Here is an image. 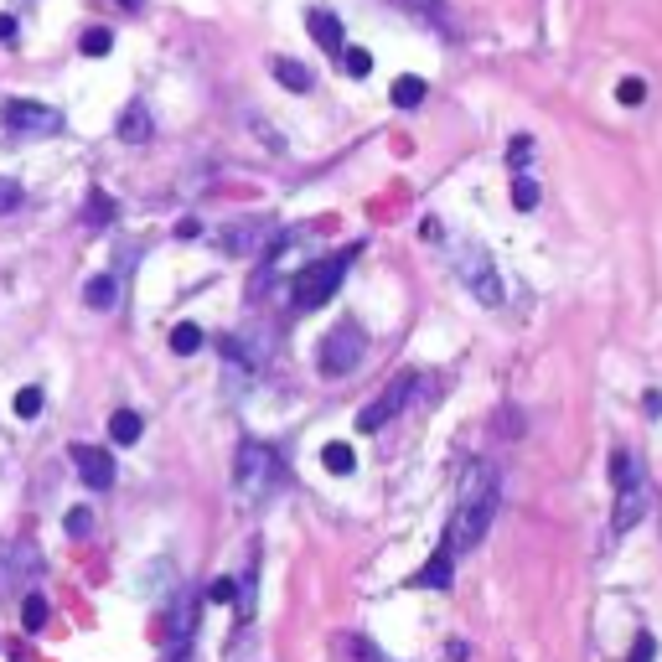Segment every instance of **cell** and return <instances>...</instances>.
<instances>
[{
    "label": "cell",
    "instance_id": "6da1fadb",
    "mask_svg": "<svg viewBox=\"0 0 662 662\" xmlns=\"http://www.w3.org/2000/svg\"><path fill=\"white\" fill-rule=\"evenodd\" d=\"M492 518H497V476H492L487 466H476V471L466 476V497H461V507H456V518H450V528H445V549H450V554L476 549L481 538H487Z\"/></svg>",
    "mask_w": 662,
    "mask_h": 662
},
{
    "label": "cell",
    "instance_id": "7a4b0ae2",
    "mask_svg": "<svg viewBox=\"0 0 662 662\" xmlns=\"http://www.w3.org/2000/svg\"><path fill=\"white\" fill-rule=\"evenodd\" d=\"M233 487L244 492L249 502L275 497V492L285 487V466H280V456H275L269 445H259V440H244V445H238V461H233Z\"/></svg>",
    "mask_w": 662,
    "mask_h": 662
},
{
    "label": "cell",
    "instance_id": "3957f363",
    "mask_svg": "<svg viewBox=\"0 0 662 662\" xmlns=\"http://www.w3.org/2000/svg\"><path fill=\"white\" fill-rule=\"evenodd\" d=\"M347 259L352 254H331V259H311L300 275L290 280V306L295 311H316V306H326L331 295H337V285H342V275H347Z\"/></svg>",
    "mask_w": 662,
    "mask_h": 662
},
{
    "label": "cell",
    "instance_id": "277c9868",
    "mask_svg": "<svg viewBox=\"0 0 662 662\" xmlns=\"http://www.w3.org/2000/svg\"><path fill=\"white\" fill-rule=\"evenodd\" d=\"M456 280L481 300V306H502V275H497V259L481 249V244H461V249H456Z\"/></svg>",
    "mask_w": 662,
    "mask_h": 662
},
{
    "label": "cell",
    "instance_id": "5b68a950",
    "mask_svg": "<svg viewBox=\"0 0 662 662\" xmlns=\"http://www.w3.org/2000/svg\"><path fill=\"white\" fill-rule=\"evenodd\" d=\"M363 347H368V342H363V326H357V321H342V326L321 342V357H316V363H321L326 378H342V373H352L357 363H363Z\"/></svg>",
    "mask_w": 662,
    "mask_h": 662
},
{
    "label": "cell",
    "instance_id": "8992f818",
    "mask_svg": "<svg viewBox=\"0 0 662 662\" xmlns=\"http://www.w3.org/2000/svg\"><path fill=\"white\" fill-rule=\"evenodd\" d=\"M414 399V373H399V378H388V388L373 399V404H363V414H357V435H378L388 419H394L404 404Z\"/></svg>",
    "mask_w": 662,
    "mask_h": 662
},
{
    "label": "cell",
    "instance_id": "52a82bcc",
    "mask_svg": "<svg viewBox=\"0 0 662 662\" xmlns=\"http://www.w3.org/2000/svg\"><path fill=\"white\" fill-rule=\"evenodd\" d=\"M0 119H6V130H16V135H57L63 130V114L52 104H37V99H6Z\"/></svg>",
    "mask_w": 662,
    "mask_h": 662
},
{
    "label": "cell",
    "instance_id": "ba28073f",
    "mask_svg": "<svg viewBox=\"0 0 662 662\" xmlns=\"http://www.w3.org/2000/svg\"><path fill=\"white\" fill-rule=\"evenodd\" d=\"M652 507V487L647 481H631V487H616V513H611V533H631Z\"/></svg>",
    "mask_w": 662,
    "mask_h": 662
},
{
    "label": "cell",
    "instance_id": "9c48e42d",
    "mask_svg": "<svg viewBox=\"0 0 662 662\" xmlns=\"http://www.w3.org/2000/svg\"><path fill=\"white\" fill-rule=\"evenodd\" d=\"M73 466L83 476V487H94V492H109L114 487V456L99 445H73Z\"/></svg>",
    "mask_w": 662,
    "mask_h": 662
},
{
    "label": "cell",
    "instance_id": "30bf717a",
    "mask_svg": "<svg viewBox=\"0 0 662 662\" xmlns=\"http://www.w3.org/2000/svg\"><path fill=\"white\" fill-rule=\"evenodd\" d=\"M114 135L125 140V145H145L150 135H156V119H150V109H145V99H130L125 104V114H119V125H114Z\"/></svg>",
    "mask_w": 662,
    "mask_h": 662
},
{
    "label": "cell",
    "instance_id": "8fae6325",
    "mask_svg": "<svg viewBox=\"0 0 662 662\" xmlns=\"http://www.w3.org/2000/svg\"><path fill=\"white\" fill-rule=\"evenodd\" d=\"M306 32H311L316 47H326V52H342V47H347V42H342V16L326 11V6L306 11Z\"/></svg>",
    "mask_w": 662,
    "mask_h": 662
},
{
    "label": "cell",
    "instance_id": "7c38bea8",
    "mask_svg": "<svg viewBox=\"0 0 662 662\" xmlns=\"http://www.w3.org/2000/svg\"><path fill=\"white\" fill-rule=\"evenodd\" d=\"M450 575H456V554H450L445 544L430 554V564L425 569H414V585H425V590H445L450 585Z\"/></svg>",
    "mask_w": 662,
    "mask_h": 662
},
{
    "label": "cell",
    "instance_id": "4fadbf2b",
    "mask_svg": "<svg viewBox=\"0 0 662 662\" xmlns=\"http://www.w3.org/2000/svg\"><path fill=\"white\" fill-rule=\"evenodd\" d=\"M264 244V223H238V228H223L218 233V249L223 254H259Z\"/></svg>",
    "mask_w": 662,
    "mask_h": 662
},
{
    "label": "cell",
    "instance_id": "5bb4252c",
    "mask_svg": "<svg viewBox=\"0 0 662 662\" xmlns=\"http://www.w3.org/2000/svg\"><path fill=\"white\" fill-rule=\"evenodd\" d=\"M269 73H275L285 88H290V94H311V68L306 63H295V57H275V63H269Z\"/></svg>",
    "mask_w": 662,
    "mask_h": 662
},
{
    "label": "cell",
    "instance_id": "9a60e30c",
    "mask_svg": "<svg viewBox=\"0 0 662 662\" xmlns=\"http://www.w3.org/2000/svg\"><path fill=\"white\" fill-rule=\"evenodd\" d=\"M331 647H337L347 662H394V657H383V652H378L368 637H357V631H342V637L331 642Z\"/></svg>",
    "mask_w": 662,
    "mask_h": 662
},
{
    "label": "cell",
    "instance_id": "2e32d148",
    "mask_svg": "<svg viewBox=\"0 0 662 662\" xmlns=\"http://www.w3.org/2000/svg\"><path fill=\"white\" fill-rule=\"evenodd\" d=\"M83 300H88V311H114V300H119L114 275H94V280L83 285Z\"/></svg>",
    "mask_w": 662,
    "mask_h": 662
},
{
    "label": "cell",
    "instance_id": "e0dca14e",
    "mask_svg": "<svg viewBox=\"0 0 662 662\" xmlns=\"http://www.w3.org/2000/svg\"><path fill=\"white\" fill-rule=\"evenodd\" d=\"M425 78H414V73H404V78H394V88H388V99H394V109H414V104H425Z\"/></svg>",
    "mask_w": 662,
    "mask_h": 662
},
{
    "label": "cell",
    "instance_id": "ac0fdd59",
    "mask_svg": "<svg viewBox=\"0 0 662 662\" xmlns=\"http://www.w3.org/2000/svg\"><path fill=\"white\" fill-rule=\"evenodd\" d=\"M140 430H145V419H140L135 409H114V419H109L114 445H135V440H140Z\"/></svg>",
    "mask_w": 662,
    "mask_h": 662
},
{
    "label": "cell",
    "instance_id": "d6986e66",
    "mask_svg": "<svg viewBox=\"0 0 662 662\" xmlns=\"http://www.w3.org/2000/svg\"><path fill=\"white\" fill-rule=\"evenodd\" d=\"M321 466H326L331 476H352V466H357V456H352V445H342V440H331V445L321 450Z\"/></svg>",
    "mask_w": 662,
    "mask_h": 662
},
{
    "label": "cell",
    "instance_id": "ffe728a7",
    "mask_svg": "<svg viewBox=\"0 0 662 662\" xmlns=\"http://www.w3.org/2000/svg\"><path fill=\"white\" fill-rule=\"evenodd\" d=\"M202 326H192V321H182V326H171V352L176 357H192V352H202Z\"/></svg>",
    "mask_w": 662,
    "mask_h": 662
},
{
    "label": "cell",
    "instance_id": "44dd1931",
    "mask_svg": "<svg viewBox=\"0 0 662 662\" xmlns=\"http://www.w3.org/2000/svg\"><path fill=\"white\" fill-rule=\"evenodd\" d=\"M399 11H409V16H419V21H430V26H445V0H394Z\"/></svg>",
    "mask_w": 662,
    "mask_h": 662
},
{
    "label": "cell",
    "instance_id": "7402d4cb",
    "mask_svg": "<svg viewBox=\"0 0 662 662\" xmlns=\"http://www.w3.org/2000/svg\"><path fill=\"white\" fill-rule=\"evenodd\" d=\"M611 481H616V487L642 481V466H637V456H631V450H616V456H611Z\"/></svg>",
    "mask_w": 662,
    "mask_h": 662
},
{
    "label": "cell",
    "instance_id": "603a6c76",
    "mask_svg": "<svg viewBox=\"0 0 662 662\" xmlns=\"http://www.w3.org/2000/svg\"><path fill=\"white\" fill-rule=\"evenodd\" d=\"M342 73L347 78H368L373 73V52L368 47H342Z\"/></svg>",
    "mask_w": 662,
    "mask_h": 662
},
{
    "label": "cell",
    "instance_id": "cb8c5ba5",
    "mask_svg": "<svg viewBox=\"0 0 662 662\" xmlns=\"http://www.w3.org/2000/svg\"><path fill=\"white\" fill-rule=\"evenodd\" d=\"M513 207H518V213H533V207H538V182L528 171L513 176Z\"/></svg>",
    "mask_w": 662,
    "mask_h": 662
},
{
    "label": "cell",
    "instance_id": "d4e9b609",
    "mask_svg": "<svg viewBox=\"0 0 662 662\" xmlns=\"http://www.w3.org/2000/svg\"><path fill=\"white\" fill-rule=\"evenodd\" d=\"M21 621H26V631H42V626H47V600H42L37 590L21 600Z\"/></svg>",
    "mask_w": 662,
    "mask_h": 662
},
{
    "label": "cell",
    "instance_id": "484cf974",
    "mask_svg": "<svg viewBox=\"0 0 662 662\" xmlns=\"http://www.w3.org/2000/svg\"><path fill=\"white\" fill-rule=\"evenodd\" d=\"M88 228H104V223H114V197H104V192H94L88 197Z\"/></svg>",
    "mask_w": 662,
    "mask_h": 662
},
{
    "label": "cell",
    "instance_id": "4316f807",
    "mask_svg": "<svg viewBox=\"0 0 662 662\" xmlns=\"http://www.w3.org/2000/svg\"><path fill=\"white\" fill-rule=\"evenodd\" d=\"M83 57H109V47H114V32H104V26H94V32H83Z\"/></svg>",
    "mask_w": 662,
    "mask_h": 662
},
{
    "label": "cell",
    "instance_id": "83f0119b",
    "mask_svg": "<svg viewBox=\"0 0 662 662\" xmlns=\"http://www.w3.org/2000/svg\"><path fill=\"white\" fill-rule=\"evenodd\" d=\"M21 182H16V176H0V218H6V213H16V207H21Z\"/></svg>",
    "mask_w": 662,
    "mask_h": 662
},
{
    "label": "cell",
    "instance_id": "f1b7e54d",
    "mask_svg": "<svg viewBox=\"0 0 662 662\" xmlns=\"http://www.w3.org/2000/svg\"><path fill=\"white\" fill-rule=\"evenodd\" d=\"M42 414V388H21L16 394V419H37Z\"/></svg>",
    "mask_w": 662,
    "mask_h": 662
},
{
    "label": "cell",
    "instance_id": "f546056e",
    "mask_svg": "<svg viewBox=\"0 0 662 662\" xmlns=\"http://www.w3.org/2000/svg\"><path fill=\"white\" fill-rule=\"evenodd\" d=\"M626 662H657V642H652V631H637L631 637V657Z\"/></svg>",
    "mask_w": 662,
    "mask_h": 662
},
{
    "label": "cell",
    "instance_id": "4dcf8cb0",
    "mask_svg": "<svg viewBox=\"0 0 662 662\" xmlns=\"http://www.w3.org/2000/svg\"><path fill=\"white\" fill-rule=\"evenodd\" d=\"M616 99H621V104H642V99H647V83H642V78H621V83H616Z\"/></svg>",
    "mask_w": 662,
    "mask_h": 662
},
{
    "label": "cell",
    "instance_id": "1f68e13d",
    "mask_svg": "<svg viewBox=\"0 0 662 662\" xmlns=\"http://www.w3.org/2000/svg\"><path fill=\"white\" fill-rule=\"evenodd\" d=\"M528 156H533V140H528V135H518V140H513V145H507V161H513V166H518V171H523V166H528Z\"/></svg>",
    "mask_w": 662,
    "mask_h": 662
},
{
    "label": "cell",
    "instance_id": "d6a6232c",
    "mask_svg": "<svg viewBox=\"0 0 662 662\" xmlns=\"http://www.w3.org/2000/svg\"><path fill=\"white\" fill-rule=\"evenodd\" d=\"M238 595V580H213L207 585V600H213V606H223V600H233Z\"/></svg>",
    "mask_w": 662,
    "mask_h": 662
},
{
    "label": "cell",
    "instance_id": "836d02e7",
    "mask_svg": "<svg viewBox=\"0 0 662 662\" xmlns=\"http://www.w3.org/2000/svg\"><path fill=\"white\" fill-rule=\"evenodd\" d=\"M88 528H94V518H88L83 507H73V513H68V533H73V538H83Z\"/></svg>",
    "mask_w": 662,
    "mask_h": 662
},
{
    "label": "cell",
    "instance_id": "e575fe53",
    "mask_svg": "<svg viewBox=\"0 0 662 662\" xmlns=\"http://www.w3.org/2000/svg\"><path fill=\"white\" fill-rule=\"evenodd\" d=\"M0 42H16V16L0 11Z\"/></svg>",
    "mask_w": 662,
    "mask_h": 662
},
{
    "label": "cell",
    "instance_id": "d590c367",
    "mask_svg": "<svg viewBox=\"0 0 662 662\" xmlns=\"http://www.w3.org/2000/svg\"><path fill=\"white\" fill-rule=\"evenodd\" d=\"M114 6H125V11H140V6H145V0H114Z\"/></svg>",
    "mask_w": 662,
    "mask_h": 662
}]
</instances>
